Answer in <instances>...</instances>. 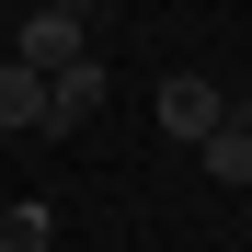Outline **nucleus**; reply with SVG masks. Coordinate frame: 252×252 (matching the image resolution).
I'll return each instance as SVG.
<instances>
[{"label": "nucleus", "instance_id": "423d86ee", "mask_svg": "<svg viewBox=\"0 0 252 252\" xmlns=\"http://www.w3.org/2000/svg\"><path fill=\"white\" fill-rule=\"evenodd\" d=\"M46 241H58L46 206H0V252H46Z\"/></svg>", "mask_w": 252, "mask_h": 252}, {"label": "nucleus", "instance_id": "7ed1b4c3", "mask_svg": "<svg viewBox=\"0 0 252 252\" xmlns=\"http://www.w3.org/2000/svg\"><path fill=\"white\" fill-rule=\"evenodd\" d=\"M92 115H103V58H80V69L46 80V138H69V126H92Z\"/></svg>", "mask_w": 252, "mask_h": 252}, {"label": "nucleus", "instance_id": "39448f33", "mask_svg": "<svg viewBox=\"0 0 252 252\" xmlns=\"http://www.w3.org/2000/svg\"><path fill=\"white\" fill-rule=\"evenodd\" d=\"M195 160H206L218 184H241V195H252V126H229V115H218V138H206Z\"/></svg>", "mask_w": 252, "mask_h": 252}, {"label": "nucleus", "instance_id": "20e7f679", "mask_svg": "<svg viewBox=\"0 0 252 252\" xmlns=\"http://www.w3.org/2000/svg\"><path fill=\"white\" fill-rule=\"evenodd\" d=\"M0 126H46V69L0 58Z\"/></svg>", "mask_w": 252, "mask_h": 252}, {"label": "nucleus", "instance_id": "6e6552de", "mask_svg": "<svg viewBox=\"0 0 252 252\" xmlns=\"http://www.w3.org/2000/svg\"><path fill=\"white\" fill-rule=\"evenodd\" d=\"M58 12H92V0H58Z\"/></svg>", "mask_w": 252, "mask_h": 252}, {"label": "nucleus", "instance_id": "f257e3e1", "mask_svg": "<svg viewBox=\"0 0 252 252\" xmlns=\"http://www.w3.org/2000/svg\"><path fill=\"white\" fill-rule=\"evenodd\" d=\"M12 58L58 80V69H80V58H92V23H80V12H58V0H34V12L12 23Z\"/></svg>", "mask_w": 252, "mask_h": 252}, {"label": "nucleus", "instance_id": "0eeeda50", "mask_svg": "<svg viewBox=\"0 0 252 252\" xmlns=\"http://www.w3.org/2000/svg\"><path fill=\"white\" fill-rule=\"evenodd\" d=\"M229 126H252V92H229Z\"/></svg>", "mask_w": 252, "mask_h": 252}, {"label": "nucleus", "instance_id": "f03ea898", "mask_svg": "<svg viewBox=\"0 0 252 252\" xmlns=\"http://www.w3.org/2000/svg\"><path fill=\"white\" fill-rule=\"evenodd\" d=\"M218 115H229V92H218L206 69H160V126H172L184 149H206V138H218Z\"/></svg>", "mask_w": 252, "mask_h": 252}]
</instances>
